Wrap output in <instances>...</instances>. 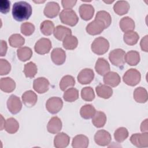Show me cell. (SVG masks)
<instances>
[{
	"instance_id": "c3c4849f",
	"label": "cell",
	"mask_w": 148,
	"mask_h": 148,
	"mask_svg": "<svg viewBox=\"0 0 148 148\" xmlns=\"http://www.w3.org/2000/svg\"><path fill=\"white\" fill-rule=\"evenodd\" d=\"M147 35H146L145 37H143L141 41H140V47L142 50L147 52Z\"/></svg>"
},
{
	"instance_id": "7a4b0ae2",
	"label": "cell",
	"mask_w": 148,
	"mask_h": 148,
	"mask_svg": "<svg viewBox=\"0 0 148 148\" xmlns=\"http://www.w3.org/2000/svg\"><path fill=\"white\" fill-rule=\"evenodd\" d=\"M91 48L94 53L98 55H102L108 50L109 43L106 38L102 36L98 37L92 42Z\"/></svg>"
},
{
	"instance_id": "681fc988",
	"label": "cell",
	"mask_w": 148,
	"mask_h": 148,
	"mask_svg": "<svg viewBox=\"0 0 148 148\" xmlns=\"http://www.w3.org/2000/svg\"><path fill=\"white\" fill-rule=\"evenodd\" d=\"M8 49L7 43L3 40H1V56H5Z\"/></svg>"
},
{
	"instance_id": "30bf717a",
	"label": "cell",
	"mask_w": 148,
	"mask_h": 148,
	"mask_svg": "<svg viewBox=\"0 0 148 148\" xmlns=\"http://www.w3.org/2000/svg\"><path fill=\"white\" fill-rule=\"evenodd\" d=\"M105 29L104 24L100 20L95 18L90 22L86 27V31L91 35H95L101 34Z\"/></svg>"
},
{
	"instance_id": "7bdbcfd3",
	"label": "cell",
	"mask_w": 148,
	"mask_h": 148,
	"mask_svg": "<svg viewBox=\"0 0 148 148\" xmlns=\"http://www.w3.org/2000/svg\"><path fill=\"white\" fill-rule=\"evenodd\" d=\"M81 97L86 101H91L95 98V94L92 88L85 87L81 90Z\"/></svg>"
},
{
	"instance_id": "f6af8a7d",
	"label": "cell",
	"mask_w": 148,
	"mask_h": 148,
	"mask_svg": "<svg viewBox=\"0 0 148 148\" xmlns=\"http://www.w3.org/2000/svg\"><path fill=\"white\" fill-rule=\"evenodd\" d=\"M10 69L11 65L10 63L6 60L1 58L0 60V75H7L10 72Z\"/></svg>"
},
{
	"instance_id": "3957f363",
	"label": "cell",
	"mask_w": 148,
	"mask_h": 148,
	"mask_svg": "<svg viewBox=\"0 0 148 148\" xmlns=\"http://www.w3.org/2000/svg\"><path fill=\"white\" fill-rule=\"evenodd\" d=\"M61 21L69 26H75L78 22L79 18L76 12L72 9H64L60 13Z\"/></svg>"
},
{
	"instance_id": "b9f144b4",
	"label": "cell",
	"mask_w": 148,
	"mask_h": 148,
	"mask_svg": "<svg viewBox=\"0 0 148 148\" xmlns=\"http://www.w3.org/2000/svg\"><path fill=\"white\" fill-rule=\"evenodd\" d=\"M128 136V131L125 127H120L117 128L114 133V137L115 140L119 143L125 140Z\"/></svg>"
},
{
	"instance_id": "60d3db41",
	"label": "cell",
	"mask_w": 148,
	"mask_h": 148,
	"mask_svg": "<svg viewBox=\"0 0 148 148\" xmlns=\"http://www.w3.org/2000/svg\"><path fill=\"white\" fill-rule=\"evenodd\" d=\"M75 84V80L73 76L65 75L61 79L60 82V88L62 91H65L69 87H72Z\"/></svg>"
},
{
	"instance_id": "44dd1931",
	"label": "cell",
	"mask_w": 148,
	"mask_h": 148,
	"mask_svg": "<svg viewBox=\"0 0 148 148\" xmlns=\"http://www.w3.org/2000/svg\"><path fill=\"white\" fill-rule=\"evenodd\" d=\"M95 69L99 75L104 76L110 71V65L105 58H99L95 63Z\"/></svg>"
},
{
	"instance_id": "8d00e7d4",
	"label": "cell",
	"mask_w": 148,
	"mask_h": 148,
	"mask_svg": "<svg viewBox=\"0 0 148 148\" xmlns=\"http://www.w3.org/2000/svg\"><path fill=\"white\" fill-rule=\"evenodd\" d=\"M54 25L53 21L50 20L43 21L40 25V29L42 33L46 36L50 35L54 30Z\"/></svg>"
},
{
	"instance_id": "6da1fadb",
	"label": "cell",
	"mask_w": 148,
	"mask_h": 148,
	"mask_svg": "<svg viewBox=\"0 0 148 148\" xmlns=\"http://www.w3.org/2000/svg\"><path fill=\"white\" fill-rule=\"evenodd\" d=\"M31 5L25 1L15 2L12 7V16L14 20L23 21L28 20L32 14Z\"/></svg>"
},
{
	"instance_id": "7dc6e473",
	"label": "cell",
	"mask_w": 148,
	"mask_h": 148,
	"mask_svg": "<svg viewBox=\"0 0 148 148\" xmlns=\"http://www.w3.org/2000/svg\"><path fill=\"white\" fill-rule=\"evenodd\" d=\"M77 1L72 0V1H69V0H62L61 1V3L62 5V7L65 9H71L72 8H73L75 4L76 3Z\"/></svg>"
},
{
	"instance_id": "ab89813d",
	"label": "cell",
	"mask_w": 148,
	"mask_h": 148,
	"mask_svg": "<svg viewBox=\"0 0 148 148\" xmlns=\"http://www.w3.org/2000/svg\"><path fill=\"white\" fill-rule=\"evenodd\" d=\"M37 71V66L33 62H29L24 65V73L27 77L33 78L36 74Z\"/></svg>"
},
{
	"instance_id": "d6a6232c",
	"label": "cell",
	"mask_w": 148,
	"mask_h": 148,
	"mask_svg": "<svg viewBox=\"0 0 148 148\" xmlns=\"http://www.w3.org/2000/svg\"><path fill=\"white\" fill-rule=\"evenodd\" d=\"M78 44V40L75 36L69 35L66 36L62 42L63 47L67 50L75 49Z\"/></svg>"
},
{
	"instance_id": "277c9868",
	"label": "cell",
	"mask_w": 148,
	"mask_h": 148,
	"mask_svg": "<svg viewBox=\"0 0 148 148\" xmlns=\"http://www.w3.org/2000/svg\"><path fill=\"white\" fill-rule=\"evenodd\" d=\"M140 73L137 69L134 68L127 71L123 77L124 82L130 86L137 85L140 81Z\"/></svg>"
},
{
	"instance_id": "603a6c76",
	"label": "cell",
	"mask_w": 148,
	"mask_h": 148,
	"mask_svg": "<svg viewBox=\"0 0 148 148\" xmlns=\"http://www.w3.org/2000/svg\"><path fill=\"white\" fill-rule=\"evenodd\" d=\"M53 34L56 39L59 40H63L66 36L72 34V31L66 27L59 25L54 28Z\"/></svg>"
},
{
	"instance_id": "ee69618b",
	"label": "cell",
	"mask_w": 148,
	"mask_h": 148,
	"mask_svg": "<svg viewBox=\"0 0 148 148\" xmlns=\"http://www.w3.org/2000/svg\"><path fill=\"white\" fill-rule=\"evenodd\" d=\"M20 30L23 35L29 36L34 33L35 31V26L33 24L29 22H25L21 25Z\"/></svg>"
},
{
	"instance_id": "9a60e30c",
	"label": "cell",
	"mask_w": 148,
	"mask_h": 148,
	"mask_svg": "<svg viewBox=\"0 0 148 148\" xmlns=\"http://www.w3.org/2000/svg\"><path fill=\"white\" fill-rule=\"evenodd\" d=\"M51 58L55 64L58 65H62L65 61V51L61 48H55L51 51Z\"/></svg>"
},
{
	"instance_id": "7c38bea8",
	"label": "cell",
	"mask_w": 148,
	"mask_h": 148,
	"mask_svg": "<svg viewBox=\"0 0 148 148\" xmlns=\"http://www.w3.org/2000/svg\"><path fill=\"white\" fill-rule=\"evenodd\" d=\"M49 82L44 77H39L34 80L33 88L35 91L39 94L46 92L49 88Z\"/></svg>"
},
{
	"instance_id": "816d5d0a",
	"label": "cell",
	"mask_w": 148,
	"mask_h": 148,
	"mask_svg": "<svg viewBox=\"0 0 148 148\" xmlns=\"http://www.w3.org/2000/svg\"><path fill=\"white\" fill-rule=\"evenodd\" d=\"M1 130H2L3 128H4V125H5V121L3 119V117L2 115H1Z\"/></svg>"
},
{
	"instance_id": "9c48e42d",
	"label": "cell",
	"mask_w": 148,
	"mask_h": 148,
	"mask_svg": "<svg viewBox=\"0 0 148 148\" xmlns=\"http://www.w3.org/2000/svg\"><path fill=\"white\" fill-rule=\"evenodd\" d=\"M7 107L11 113L17 114L22 108V103L18 97L15 95H11L8 99Z\"/></svg>"
},
{
	"instance_id": "d590c367",
	"label": "cell",
	"mask_w": 148,
	"mask_h": 148,
	"mask_svg": "<svg viewBox=\"0 0 148 148\" xmlns=\"http://www.w3.org/2000/svg\"><path fill=\"white\" fill-rule=\"evenodd\" d=\"M95 18L102 21L104 24L105 28H107L110 25L112 22L111 16L108 12L105 10L98 11L96 14Z\"/></svg>"
},
{
	"instance_id": "2e32d148",
	"label": "cell",
	"mask_w": 148,
	"mask_h": 148,
	"mask_svg": "<svg viewBox=\"0 0 148 148\" xmlns=\"http://www.w3.org/2000/svg\"><path fill=\"white\" fill-rule=\"evenodd\" d=\"M79 10L81 18L86 21L90 20L94 13V8L91 4L84 3L81 5Z\"/></svg>"
},
{
	"instance_id": "4fadbf2b",
	"label": "cell",
	"mask_w": 148,
	"mask_h": 148,
	"mask_svg": "<svg viewBox=\"0 0 148 148\" xmlns=\"http://www.w3.org/2000/svg\"><path fill=\"white\" fill-rule=\"evenodd\" d=\"M94 77V73L90 68L82 69L77 75V80L82 84L90 83Z\"/></svg>"
},
{
	"instance_id": "4316f807",
	"label": "cell",
	"mask_w": 148,
	"mask_h": 148,
	"mask_svg": "<svg viewBox=\"0 0 148 148\" xmlns=\"http://www.w3.org/2000/svg\"><path fill=\"white\" fill-rule=\"evenodd\" d=\"M130 6L129 3L126 1H118L113 6V10L116 13L119 15H123L126 14Z\"/></svg>"
},
{
	"instance_id": "ac0fdd59",
	"label": "cell",
	"mask_w": 148,
	"mask_h": 148,
	"mask_svg": "<svg viewBox=\"0 0 148 148\" xmlns=\"http://www.w3.org/2000/svg\"><path fill=\"white\" fill-rule=\"evenodd\" d=\"M70 141L69 136L64 132L57 134L54 139V145L57 148H64L68 146Z\"/></svg>"
},
{
	"instance_id": "ba28073f",
	"label": "cell",
	"mask_w": 148,
	"mask_h": 148,
	"mask_svg": "<svg viewBox=\"0 0 148 148\" xmlns=\"http://www.w3.org/2000/svg\"><path fill=\"white\" fill-rule=\"evenodd\" d=\"M130 141L133 145L137 147H147L148 146V134H134L130 137Z\"/></svg>"
},
{
	"instance_id": "d4e9b609",
	"label": "cell",
	"mask_w": 148,
	"mask_h": 148,
	"mask_svg": "<svg viewBox=\"0 0 148 148\" xmlns=\"http://www.w3.org/2000/svg\"><path fill=\"white\" fill-rule=\"evenodd\" d=\"M89 143L88 138L84 135H77L75 136L72 142V146L74 148H86Z\"/></svg>"
},
{
	"instance_id": "f907efd6",
	"label": "cell",
	"mask_w": 148,
	"mask_h": 148,
	"mask_svg": "<svg viewBox=\"0 0 148 148\" xmlns=\"http://www.w3.org/2000/svg\"><path fill=\"white\" fill-rule=\"evenodd\" d=\"M140 131L142 132H147V119L145 120L140 125Z\"/></svg>"
},
{
	"instance_id": "ffe728a7",
	"label": "cell",
	"mask_w": 148,
	"mask_h": 148,
	"mask_svg": "<svg viewBox=\"0 0 148 148\" xmlns=\"http://www.w3.org/2000/svg\"><path fill=\"white\" fill-rule=\"evenodd\" d=\"M62 128V122L61 119L57 116H54L50 119L47 125V131L51 134H57Z\"/></svg>"
},
{
	"instance_id": "e0dca14e",
	"label": "cell",
	"mask_w": 148,
	"mask_h": 148,
	"mask_svg": "<svg viewBox=\"0 0 148 148\" xmlns=\"http://www.w3.org/2000/svg\"><path fill=\"white\" fill-rule=\"evenodd\" d=\"M121 79L119 75L115 72H109L103 76V82L106 85L116 87L120 83Z\"/></svg>"
},
{
	"instance_id": "f546056e",
	"label": "cell",
	"mask_w": 148,
	"mask_h": 148,
	"mask_svg": "<svg viewBox=\"0 0 148 148\" xmlns=\"http://www.w3.org/2000/svg\"><path fill=\"white\" fill-rule=\"evenodd\" d=\"M124 59L128 65L131 66L136 65L140 61L139 53L135 50H131L125 54Z\"/></svg>"
},
{
	"instance_id": "5b68a950",
	"label": "cell",
	"mask_w": 148,
	"mask_h": 148,
	"mask_svg": "<svg viewBox=\"0 0 148 148\" xmlns=\"http://www.w3.org/2000/svg\"><path fill=\"white\" fill-rule=\"evenodd\" d=\"M125 51L123 49H116L110 52L109 59L113 65L121 68L125 63Z\"/></svg>"
},
{
	"instance_id": "cb8c5ba5",
	"label": "cell",
	"mask_w": 148,
	"mask_h": 148,
	"mask_svg": "<svg viewBox=\"0 0 148 148\" xmlns=\"http://www.w3.org/2000/svg\"><path fill=\"white\" fill-rule=\"evenodd\" d=\"M95 90L98 96L104 99L109 98L113 94L112 88L106 84H99L96 87Z\"/></svg>"
},
{
	"instance_id": "f1b7e54d",
	"label": "cell",
	"mask_w": 148,
	"mask_h": 148,
	"mask_svg": "<svg viewBox=\"0 0 148 148\" xmlns=\"http://www.w3.org/2000/svg\"><path fill=\"white\" fill-rule=\"evenodd\" d=\"M106 121L105 114L101 111H96L92 117V123L97 128H101L104 126Z\"/></svg>"
},
{
	"instance_id": "74e56055",
	"label": "cell",
	"mask_w": 148,
	"mask_h": 148,
	"mask_svg": "<svg viewBox=\"0 0 148 148\" xmlns=\"http://www.w3.org/2000/svg\"><path fill=\"white\" fill-rule=\"evenodd\" d=\"M9 43L13 47H20L25 43V39L19 34L12 35L9 38Z\"/></svg>"
},
{
	"instance_id": "e575fe53",
	"label": "cell",
	"mask_w": 148,
	"mask_h": 148,
	"mask_svg": "<svg viewBox=\"0 0 148 148\" xmlns=\"http://www.w3.org/2000/svg\"><path fill=\"white\" fill-rule=\"evenodd\" d=\"M139 38V35L136 32L131 31L126 32L124 34L123 39L125 43L128 45H134L137 42Z\"/></svg>"
},
{
	"instance_id": "484cf974",
	"label": "cell",
	"mask_w": 148,
	"mask_h": 148,
	"mask_svg": "<svg viewBox=\"0 0 148 148\" xmlns=\"http://www.w3.org/2000/svg\"><path fill=\"white\" fill-rule=\"evenodd\" d=\"M119 25L121 29L124 32L133 31L135 27L134 21L128 16L124 17L120 20Z\"/></svg>"
},
{
	"instance_id": "d6986e66",
	"label": "cell",
	"mask_w": 148,
	"mask_h": 148,
	"mask_svg": "<svg viewBox=\"0 0 148 148\" xmlns=\"http://www.w3.org/2000/svg\"><path fill=\"white\" fill-rule=\"evenodd\" d=\"M21 98L24 104L29 108L34 106L38 100L37 95L32 90H28L24 92Z\"/></svg>"
},
{
	"instance_id": "8992f818",
	"label": "cell",
	"mask_w": 148,
	"mask_h": 148,
	"mask_svg": "<svg viewBox=\"0 0 148 148\" xmlns=\"http://www.w3.org/2000/svg\"><path fill=\"white\" fill-rule=\"evenodd\" d=\"M63 102L57 97H53L49 98L46 103V108L48 112L51 114H56L62 109Z\"/></svg>"
},
{
	"instance_id": "bcb514c9",
	"label": "cell",
	"mask_w": 148,
	"mask_h": 148,
	"mask_svg": "<svg viewBox=\"0 0 148 148\" xmlns=\"http://www.w3.org/2000/svg\"><path fill=\"white\" fill-rule=\"evenodd\" d=\"M10 2L8 0L0 1V10L1 12L4 14L7 13L10 10Z\"/></svg>"
},
{
	"instance_id": "7402d4cb",
	"label": "cell",
	"mask_w": 148,
	"mask_h": 148,
	"mask_svg": "<svg viewBox=\"0 0 148 148\" xmlns=\"http://www.w3.org/2000/svg\"><path fill=\"white\" fill-rule=\"evenodd\" d=\"M16 87V83L12 78L9 77H3L0 80L1 90L5 92H12Z\"/></svg>"
},
{
	"instance_id": "83f0119b",
	"label": "cell",
	"mask_w": 148,
	"mask_h": 148,
	"mask_svg": "<svg viewBox=\"0 0 148 148\" xmlns=\"http://www.w3.org/2000/svg\"><path fill=\"white\" fill-rule=\"evenodd\" d=\"M134 98L139 103H145L148 99L146 90L142 87H137L134 91Z\"/></svg>"
},
{
	"instance_id": "8fae6325",
	"label": "cell",
	"mask_w": 148,
	"mask_h": 148,
	"mask_svg": "<svg viewBox=\"0 0 148 148\" xmlns=\"http://www.w3.org/2000/svg\"><path fill=\"white\" fill-rule=\"evenodd\" d=\"M112 140V137L109 132L104 130L98 131L94 135V140L95 143L99 146H107Z\"/></svg>"
},
{
	"instance_id": "f35d334b",
	"label": "cell",
	"mask_w": 148,
	"mask_h": 148,
	"mask_svg": "<svg viewBox=\"0 0 148 148\" xmlns=\"http://www.w3.org/2000/svg\"><path fill=\"white\" fill-rule=\"evenodd\" d=\"M63 98L66 102H73L78 99L79 91L75 88H68L65 91L63 95Z\"/></svg>"
},
{
	"instance_id": "52a82bcc",
	"label": "cell",
	"mask_w": 148,
	"mask_h": 148,
	"mask_svg": "<svg viewBox=\"0 0 148 148\" xmlns=\"http://www.w3.org/2000/svg\"><path fill=\"white\" fill-rule=\"evenodd\" d=\"M51 47L52 45L50 40L48 38H42L36 42L34 49L38 54H45L50 51Z\"/></svg>"
},
{
	"instance_id": "836d02e7",
	"label": "cell",
	"mask_w": 148,
	"mask_h": 148,
	"mask_svg": "<svg viewBox=\"0 0 148 148\" xmlns=\"http://www.w3.org/2000/svg\"><path fill=\"white\" fill-rule=\"evenodd\" d=\"M17 54L18 59L21 61L29 60L32 56V51L28 47H22L17 49Z\"/></svg>"
},
{
	"instance_id": "4dcf8cb0",
	"label": "cell",
	"mask_w": 148,
	"mask_h": 148,
	"mask_svg": "<svg viewBox=\"0 0 148 148\" xmlns=\"http://www.w3.org/2000/svg\"><path fill=\"white\" fill-rule=\"evenodd\" d=\"M19 128V124L18 121L13 117L8 118L5 122L4 129L9 134L16 133Z\"/></svg>"
},
{
	"instance_id": "5bb4252c",
	"label": "cell",
	"mask_w": 148,
	"mask_h": 148,
	"mask_svg": "<svg viewBox=\"0 0 148 148\" xmlns=\"http://www.w3.org/2000/svg\"><path fill=\"white\" fill-rule=\"evenodd\" d=\"M60 10V5L57 2L50 1L46 5L43 13L45 15L49 18H53L56 17L59 13Z\"/></svg>"
},
{
	"instance_id": "1f68e13d",
	"label": "cell",
	"mask_w": 148,
	"mask_h": 148,
	"mask_svg": "<svg viewBox=\"0 0 148 148\" xmlns=\"http://www.w3.org/2000/svg\"><path fill=\"white\" fill-rule=\"evenodd\" d=\"M95 112V108L91 104H86L83 105L80 110V114L81 117L84 119H90L92 118Z\"/></svg>"
}]
</instances>
